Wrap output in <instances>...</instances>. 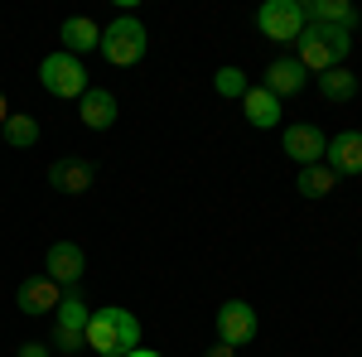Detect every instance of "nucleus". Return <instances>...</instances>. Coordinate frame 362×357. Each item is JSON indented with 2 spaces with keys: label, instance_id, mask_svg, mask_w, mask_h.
<instances>
[{
  "label": "nucleus",
  "instance_id": "obj_19",
  "mask_svg": "<svg viewBox=\"0 0 362 357\" xmlns=\"http://www.w3.org/2000/svg\"><path fill=\"white\" fill-rule=\"evenodd\" d=\"M334 184H338V174L329 165H305L300 169V193H305V198H329Z\"/></svg>",
  "mask_w": 362,
  "mask_h": 357
},
{
  "label": "nucleus",
  "instance_id": "obj_13",
  "mask_svg": "<svg viewBox=\"0 0 362 357\" xmlns=\"http://www.w3.org/2000/svg\"><path fill=\"white\" fill-rule=\"evenodd\" d=\"M295 49H300V54H295V63H300L305 73H329V68H338V54L309 25H305V34H300V44H295Z\"/></svg>",
  "mask_w": 362,
  "mask_h": 357
},
{
  "label": "nucleus",
  "instance_id": "obj_14",
  "mask_svg": "<svg viewBox=\"0 0 362 357\" xmlns=\"http://www.w3.org/2000/svg\"><path fill=\"white\" fill-rule=\"evenodd\" d=\"M58 39H63V54L83 58L87 49H97V44H102V29L92 25L87 15H73V20H63V29H58Z\"/></svg>",
  "mask_w": 362,
  "mask_h": 357
},
{
  "label": "nucleus",
  "instance_id": "obj_24",
  "mask_svg": "<svg viewBox=\"0 0 362 357\" xmlns=\"http://www.w3.org/2000/svg\"><path fill=\"white\" fill-rule=\"evenodd\" d=\"M20 357H49V343H20Z\"/></svg>",
  "mask_w": 362,
  "mask_h": 357
},
{
  "label": "nucleus",
  "instance_id": "obj_10",
  "mask_svg": "<svg viewBox=\"0 0 362 357\" xmlns=\"http://www.w3.org/2000/svg\"><path fill=\"white\" fill-rule=\"evenodd\" d=\"M78 116H83L87 131H107V126H116V97L107 87H87L83 102H78Z\"/></svg>",
  "mask_w": 362,
  "mask_h": 357
},
{
  "label": "nucleus",
  "instance_id": "obj_11",
  "mask_svg": "<svg viewBox=\"0 0 362 357\" xmlns=\"http://www.w3.org/2000/svg\"><path fill=\"white\" fill-rule=\"evenodd\" d=\"M305 68L295 63V58H276V63H266V92L271 97H295V92H305Z\"/></svg>",
  "mask_w": 362,
  "mask_h": 357
},
{
  "label": "nucleus",
  "instance_id": "obj_21",
  "mask_svg": "<svg viewBox=\"0 0 362 357\" xmlns=\"http://www.w3.org/2000/svg\"><path fill=\"white\" fill-rule=\"evenodd\" d=\"M213 87H218V97H227V102H242V97L251 92V83H247V73H242V68H218Z\"/></svg>",
  "mask_w": 362,
  "mask_h": 357
},
{
  "label": "nucleus",
  "instance_id": "obj_25",
  "mask_svg": "<svg viewBox=\"0 0 362 357\" xmlns=\"http://www.w3.org/2000/svg\"><path fill=\"white\" fill-rule=\"evenodd\" d=\"M208 357H237V348H227V343H213V348H208Z\"/></svg>",
  "mask_w": 362,
  "mask_h": 357
},
{
  "label": "nucleus",
  "instance_id": "obj_3",
  "mask_svg": "<svg viewBox=\"0 0 362 357\" xmlns=\"http://www.w3.org/2000/svg\"><path fill=\"white\" fill-rule=\"evenodd\" d=\"M305 5L300 0H266L261 10H256V29L271 39V44H300V34H305Z\"/></svg>",
  "mask_w": 362,
  "mask_h": 357
},
{
  "label": "nucleus",
  "instance_id": "obj_15",
  "mask_svg": "<svg viewBox=\"0 0 362 357\" xmlns=\"http://www.w3.org/2000/svg\"><path fill=\"white\" fill-rule=\"evenodd\" d=\"M309 25H338V29H358V10L348 0H309L305 5Z\"/></svg>",
  "mask_w": 362,
  "mask_h": 357
},
{
  "label": "nucleus",
  "instance_id": "obj_1",
  "mask_svg": "<svg viewBox=\"0 0 362 357\" xmlns=\"http://www.w3.org/2000/svg\"><path fill=\"white\" fill-rule=\"evenodd\" d=\"M83 348H92L97 357H126L131 348H140V319L121 304L92 309V319L83 329Z\"/></svg>",
  "mask_w": 362,
  "mask_h": 357
},
{
  "label": "nucleus",
  "instance_id": "obj_9",
  "mask_svg": "<svg viewBox=\"0 0 362 357\" xmlns=\"http://www.w3.org/2000/svg\"><path fill=\"white\" fill-rule=\"evenodd\" d=\"M324 165L334 169L338 179L343 174H362V131H343L324 145Z\"/></svg>",
  "mask_w": 362,
  "mask_h": 357
},
{
  "label": "nucleus",
  "instance_id": "obj_23",
  "mask_svg": "<svg viewBox=\"0 0 362 357\" xmlns=\"http://www.w3.org/2000/svg\"><path fill=\"white\" fill-rule=\"evenodd\" d=\"M78 348H83V333L54 329V338H49V353H78Z\"/></svg>",
  "mask_w": 362,
  "mask_h": 357
},
{
  "label": "nucleus",
  "instance_id": "obj_7",
  "mask_svg": "<svg viewBox=\"0 0 362 357\" xmlns=\"http://www.w3.org/2000/svg\"><path fill=\"white\" fill-rule=\"evenodd\" d=\"M87 271V256L78 242H54L49 256H44V275L54 280V285H78Z\"/></svg>",
  "mask_w": 362,
  "mask_h": 357
},
{
  "label": "nucleus",
  "instance_id": "obj_20",
  "mask_svg": "<svg viewBox=\"0 0 362 357\" xmlns=\"http://www.w3.org/2000/svg\"><path fill=\"white\" fill-rule=\"evenodd\" d=\"M0 136H5V145H15V150H29V145H39V121L34 116H10L0 126Z\"/></svg>",
  "mask_w": 362,
  "mask_h": 357
},
{
  "label": "nucleus",
  "instance_id": "obj_8",
  "mask_svg": "<svg viewBox=\"0 0 362 357\" xmlns=\"http://www.w3.org/2000/svg\"><path fill=\"white\" fill-rule=\"evenodd\" d=\"M58 300H63V285H54L49 275H29L25 285H20V295H15L20 314H54Z\"/></svg>",
  "mask_w": 362,
  "mask_h": 357
},
{
  "label": "nucleus",
  "instance_id": "obj_16",
  "mask_svg": "<svg viewBox=\"0 0 362 357\" xmlns=\"http://www.w3.org/2000/svg\"><path fill=\"white\" fill-rule=\"evenodd\" d=\"M242 111H247V121L256 126V131L280 126V97H271L266 87H251L247 97H242Z\"/></svg>",
  "mask_w": 362,
  "mask_h": 357
},
{
  "label": "nucleus",
  "instance_id": "obj_2",
  "mask_svg": "<svg viewBox=\"0 0 362 357\" xmlns=\"http://www.w3.org/2000/svg\"><path fill=\"white\" fill-rule=\"evenodd\" d=\"M102 58L112 63V68H131V63H140L145 58V49H150V34H145V25H140L136 15H121V20H112V25L102 29Z\"/></svg>",
  "mask_w": 362,
  "mask_h": 357
},
{
  "label": "nucleus",
  "instance_id": "obj_6",
  "mask_svg": "<svg viewBox=\"0 0 362 357\" xmlns=\"http://www.w3.org/2000/svg\"><path fill=\"white\" fill-rule=\"evenodd\" d=\"M251 338H256V309H251L247 300H227L223 309H218V343L242 348Z\"/></svg>",
  "mask_w": 362,
  "mask_h": 357
},
{
  "label": "nucleus",
  "instance_id": "obj_27",
  "mask_svg": "<svg viewBox=\"0 0 362 357\" xmlns=\"http://www.w3.org/2000/svg\"><path fill=\"white\" fill-rule=\"evenodd\" d=\"M126 357H160V353H150V348H131Z\"/></svg>",
  "mask_w": 362,
  "mask_h": 357
},
{
  "label": "nucleus",
  "instance_id": "obj_5",
  "mask_svg": "<svg viewBox=\"0 0 362 357\" xmlns=\"http://www.w3.org/2000/svg\"><path fill=\"white\" fill-rule=\"evenodd\" d=\"M324 145H329V136H324L319 126H309V121L280 131V150H285L300 169H305V165H324Z\"/></svg>",
  "mask_w": 362,
  "mask_h": 357
},
{
  "label": "nucleus",
  "instance_id": "obj_22",
  "mask_svg": "<svg viewBox=\"0 0 362 357\" xmlns=\"http://www.w3.org/2000/svg\"><path fill=\"white\" fill-rule=\"evenodd\" d=\"M309 29H314V34H319V39L338 54V63L348 58V49H353V29H338V25H309Z\"/></svg>",
  "mask_w": 362,
  "mask_h": 357
},
{
  "label": "nucleus",
  "instance_id": "obj_26",
  "mask_svg": "<svg viewBox=\"0 0 362 357\" xmlns=\"http://www.w3.org/2000/svg\"><path fill=\"white\" fill-rule=\"evenodd\" d=\"M10 121V102H5V92H0V126Z\"/></svg>",
  "mask_w": 362,
  "mask_h": 357
},
{
  "label": "nucleus",
  "instance_id": "obj_4",
  "mask_svg": "<svg viewBox=\"0 0 362 357\" xmlns=\"http://www.w3.org/2000/svg\"><path fill=\"white\" fill-rule=\"evenodd\" d=\"M39 83L49 87V97H63V102H83V92H87V68H83V58H73V54H49L44 63H39Z\"/></svg>",
  "mask_w": 362,
  "mask_h": 357
},
{
  "label": "nucleus",
  "instance_id": "obj_18",
  "mask_svg": "<svg viewBox=\"0 0 362 357\" xmlns=\"http://www.w3.org/2000/svg\"><path fill=\"white\" fill-rule=\"evenodd\" d=\"M87 319H92V309L83 304V295H63L54 309V329H68V333H83Z\"/></svg>",
  "mask_w": 362,
  "mask_h": 357
},
{
  "label": "nucleus",
  "instance_id": "obj_17",
  "mask_svg": "<svg viewBox=\"0 0 362 357\" xmlns=\"http://www.w3.org/2000/svg\"><path fill=\"white\" fill-rule=\"evenodd\" d=\"M319 92L329 97V102H348V97H358V78H353V68H329V73H319Z\"/></svg>",
  "mask_w": 362,
  "mask_h": 357
},
{
  "label": "nucleus",
  "instance_id": "obj_12",
  "mask_svg": "<svg viewBox=\"0 0 362 357\" xmlns=\"http://www.w3.org/2000/svg\"><path fill=\"white\" fill-rule=\"evenodd\" d=\"M92 179H97V169L87 165V160H54V169H49V184L58 193H87Z\"/></svg>",
  "mask_w": 362,
  "mask_h": 357
}]
</instances>
